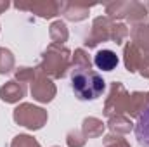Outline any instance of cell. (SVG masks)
Listing matches in <instances>:
<instances>
[{
    "label": "cell",
    "instance_id": "d4e9b609",
    "mask_svg": "<svg viewBox=\"0 0 149 147\" xmlns=\"http://www.w3.org/2000/svg\"><path fill=\"white\" fill-rule=\"evenodd\" d=\"M139 74L142 78H149V54L144 52V59H142V64L139 68Z\"/></svg>",
    "mask_w": 149,
    "mask_h": 147
},
{
    "label": "cell",
    "instance_id": "5b68a950",
    "mask_svg": "<svg viewBox=\"0 0 149 147\" xmlns=\"http://www.w3.org/2000/svg\"><path fill=\"white\" fill-rule=\"evenodd\" d=\"M12 118H14V121L19 126H24V128L35 132V130L43 128V125L49 119V114H47V111L43 109V107L33 106L30 102H23V104H19L14 109Z\"/></svg>",
    "mask_w": 149,
    "mask_h": 147
},
{
    "label": "cell",
    "instance_id": "30bf717a",
    "mask_svg": "<svg viewBox=\"0 0 149 147\" xmlns=\"http://www.w3.org/2000/svg\"><path fill=\"white\" fill-rule=\"evenodd\" d=\"M24 95H26V85H23L16 80H10L0 87V99L7 104H16Z\"/></svg>",
    "mask_w": 149,
    "mask_h": 147
},
{
    "label": "cell",
    "instance_id": "8992f818",
    "mask_svg": "<svg viewBox=\"0 0 149 147\" xmlns=\"http://www.w3.org/2000/svg\"><path fill=\"white\" fill-rule=\"evenodd\" d=\"M128 97L130 94L127 92L125 85L120 83V81H113L109 85V92H108V97H106V102H104V116L109 119L113 116H120L123 112H127V104H128Z\"/></svg>",
    "mask_w": 149,
    "mask_h": 147
},
{
    "label": "cell",
    "instance_id": "4316f807",
    "mask_svg": "<svg viewBox=\"0 0 149 147\" xmlns=\"http://www.w3.org/2000/svg\"><path fill=\"white\" fill-rule=\"evenodd\" d=\"M52 147H59V146H52Z\"/></svg>",
    "mask_w": 149,
    "mask_h": 147
},
{
    "label": "cell",
    "instance_id": "ffe728a7",
    "mask_svg": "<svg viewBox=\"0 0 149 147\" xmlns=\"http://www.w3.org/2000/svg\"><path fill=\"white\" fill-rule=\"evenodd\" d=\"M14 64H16V59H14V54L5 49V47H0V74H7L14 69Z\"/></svg>",
    "mask_w": 149,
    "mask_h": 147
},
{
    "label": "cell",
    "instance_id": "7402d4cb",
    "mask_svg": "<svg viewBox=\"0 0 149 147\" xmlns=\"http://www.w3.org/2000/svg\"><path fill=\"white\" fill-rule=\"evenodd\" d=\"M10 147H42L40 142L37 139H33L31 135H26V133H19L12 139Z\"/></svg>",
    "mask_w": 149,
    "mask_h": 147
},
{
    "label": "cell",
    "instance_id": "52a82bcc",
    "mask_svg": "<svg viewBox=\"0 0 149 147\" xmlns=\"http://www.w3.org/2000/svg\"><path fill=\"white\" fill-rule=\"evenodd\" d=\"M14 7L17 10H28L33 12L35 16L42 19H52L61 14L63 10V0H38V2H30V3H21L16 2Z\"/></svg>",
    "mask_w": 149,
    "mask_h": 147
},
{
    "label": "cell",
    "instance_id": "ac0fdd59",
    "mask_svg": "<svg viewBox=\"0 0 149 147\" xmlns=\"http://www.w3.org/2000/svg\"><path fill=\"white\" fill-rule=\"evenodd\" d=\"M49 37H50V40H52V43H57V45H63L64 42H68L70 31H68L66 23L61 21V19L54 21V23L49 26Z\"/></svg>",
    "mask_w": 149,
    "mask_h": 147
},
{
    "label": "cell",
    "instance_id": "277c9868",
    "mask_svg": "<svg viewBox=\"0 0 149 147\" xmlns=\"http://www.w3.org/2000/svg\"><path fill=\"white\" fill-rule=\"evenodd\" d=\"M149 3L148 2H139V0H116L106 5V14L113 21L118 19H127L132 24L146 21Z\"/></svg>",
    "mask_w": 149,
    "mask_h": 147
},
{
    "label": "cell",
    "instance_id": "ba28073f",
    "mask_svg": "<svg viewBox=\"0 0 149 147\" xmlns=\"http://www.w3.org/2000/svg\"><path fill=\"white\" fill-rule=\"evenodd\" d=\"M56 94H57V88L52 83V80L37 71V78L31 83V97H33V101H37L40 104H49V102L54 101Z\"/></svg>",
    "mask_w": 149,
    "mask_h": 147
},
{
    "label": "cell",
    "instance_id": "9c48e42d",
    "mask_svg": "<svg viewBox=\"0 0 149 147\" xmlns=\"http://www.w3.org/2000/svg\"><path fill=\"white\" fill-rule=\"evenodd\" d=\"M95 3H81V2H63V10L61 14L71 21V23H80L83 19L88 17L90 14V7H94Z\"/></svg>",
    "mask_w": 149,
    "mask_h": 147
},
{
    "label": "cell",
    "instance_id": "484cf974",
    "mask_svg": "<svg viewBox=\"0 0 149 147\" xmlns=\"http://www.w3.org/2000/svg\"><path fill=\"white\" fill-rule=\"evenodd\" d=\"M9 7H10V3H9L7 0H0V14H2V12H5Z\"/></svg>",
    "mask_w": 149,
    "mask_h": 147
},
{
    "label": "cell",
    "instance_id": "cb8c5ba5",
    "mask_svg": "<svg viewBox=\"0 0 149 147\" xmlns=\"http://www.w3.org/2000/svg\"><path fill=\"white\" fill-rule=\"evenodd\" d=\"M102 147H130V144L121 137V135H114L109 133L102 139Z\"/></svg>",
    "mask_w": 149,
    "mask_h": 147
},
{
    "label": "cell",
    "instance_id": "5bb4252c",
    "mask_svg": "<svg viewBox=\"0 0 149 147\" xmlns=\"http://www.w3.org/2000/svg\"><path fill=\"white\" fill-rule=\"evenodd\" d=\"M148 104V92H132L127 104V114L130 118H139Z\"/></svg>",
    "mask_w": 149,
    "mask_h": 147
},
{
    "label": "cell",
    "instance_id": "3957f363",
    "mask_svg": "<svg viewBox=\"0 0 149 147\" xmlns=\"http://www.w3.org/2000/svg\"><path fill=\"white\" fill-rule=\"evenodd\" d=\"M71 88L78 101H95L102 95L106 81L94 69H74L71 71Z\"/></svg>",
    "mask_w": 149,
    "mask_h": 147
},
{
    "label": "cell",
    "instance_id": "9a60e30c",
    "mask_svg": "<svg viewBox=\"0 0 149 147\" xmlns=\"http://www.w3.org/2000/svg\"><path fill=\"white\" fill-rule=\"evenodd\" d=\"M104 130H106V125L99 118L88 116L81 121V133L85 135V139H97L104 133Z\"/></svg>",
    "mask_w": 149,
    "mask_h": 147
},
{
    "label": "cell",
    "instance_id": "4fadbf2b",
    "mask_svg": "<svg viewBox=\"0 0 149 147\" xmlns=\"http://www.w3.org/2000/svg\"><path fill=\"white\" fill-rule=\"evenodd\" d=\"M130 38H132V43L137 49L149 54V23L142 21V23L134 24L132 30H130Z\"/></svg>",
    "mask_w": 149,
    "mask_h": 147
},
{
    "label": "cell",
    "instance_id": "e0dca14e",
    "mask_svg": "<svg viewBox=\"0 0 149 147\" xmlns=\"http://www.w3.org/2000/svg\"><path fill=\"white\" fill-rule=\"evenodd\" d=\"M106 126L111 130V133H114V135H127V133L132 132L134 123H132L130 118L120 114V116H113V118H109L108 123H106Z\"/></svg>",
    "mask_w": 149,
    "mask_h": 147
},
{
    "label": "cell",
    "instance_id": "8fae6325",
    "mask_svg": "<svg viewBox=\"0 0 149 147\" xmlns=\"http://www.w3.org/2000/svg\"><path fill=\"white\" fill-rule=\"evenodd\" d=\"M142 59H144V52L141 49H137L132 42H128L123 47V64H125L128 73L139 71V68L142 64Z\"/></svg>",
    "mask_w": 149,
    "mask_h": 147
},
{
    "label": "cell",
    "instance_id": "7a4b0ae2",
    "mask_svg": "<svg viewBox=\"0 0 149 147\" xmlns=\"http://www.w3.org/2000/svg\"><path fill=\"white\" fill-rule=\"evenodd\" d=\"M70 68H71V50L64 45L50 43L42 54L37 71L50 80H61L68 74Z\"/></svg>",
    "mask_w": 149,
    "mask_h": 147
},
{
    "label": "cell",
    "instance_id": "6da1fadb",
    "mask_svg": "<svg viewBox=\"0 0 149 147\" xmlns=\"http://www.w3.org/2000/svg\"><path fill=\"white\" fill-rule=\"evenodd\" d=\"M128 35L130 30L127 28V24L113 21L108 16H99L92 21V28L83 38V45L88 49H94L104 42H113L116 45H121Z\"/></svg>",
    "mask_w": 149,
    "mask_h": 147
},
{
    "label": "cell",
    "instance_id": "2e32d148",
    "mask_svg": "<svg viewBox=\"0 0 149 147\" xmlns=\"http://www.w3.org/2000/svg\"><path fill=\"white\" fill-rule=\"evenodd\" d=\"M94 64L102 71H113L118 66V55L109 49H102L94 55Z\"/></svg>",
    "mask_w": 149,
    "mask_h": 147
},
{
    "label": "cell",
    "instance_id": "603a6c76",
    "mask_svg": "<svg viewBox=\"0 0 149 147\" xmlns=\"http://www.w3.org/2000/svg\"><path fill=\"white\" fill-rule=\"evenodd\" d=\"M66 144L68 147H85L87 139L81 133V130H70L66 135Z\"/></svg>",
    "mask_w": 149,
    "mask_h": 147
},
{
    "label": "cell",
    "instance_id": "d6986e66",
    "mask_svg": "<svg viewBox=\"0 0 149 147\" xmlns=\"http://www.w3.org/2000/svg\"><path fill=\"white\" fill-rule=\"evenodd\" d=\"M71 71L74 69H92V61L85 49H76L71 54Z\"/></svg>",
    "mask_w": 149,
    "mask_h": 147
},
{
    "label": "cell",
    "instance_id": "7c38bea8",
    "mask_svg": "<svg viewBox=\"0 0 149 147\" xmlns=\"http://www.w3.org/2000/svg\"><path fill=\"white\" fill-rule=\"evenodd\" d=\"M134 130H135V139H137L139 146L149 147V90H148L146 109L142 111V114L137 118V123H135Z\"/></svg>",
    "mask_w": 149,
    "mask_h": 147
},
{
    "label": "cell",
    "instance_id": "44dd1931",
    "mask_svg": "<svg viewBox=\"0 0 149 147\" xmlns=\"http://www.w3.org/2000/svg\"><path fill=\"white\" fill-rule=\"evenodd\" d=\"M37 78V68H28V66H21L14 71V80L26 85V83H33V80Z\"/></svg>",
    "mask_w": 149,
    "mask_h": 147
}]
</instances>
